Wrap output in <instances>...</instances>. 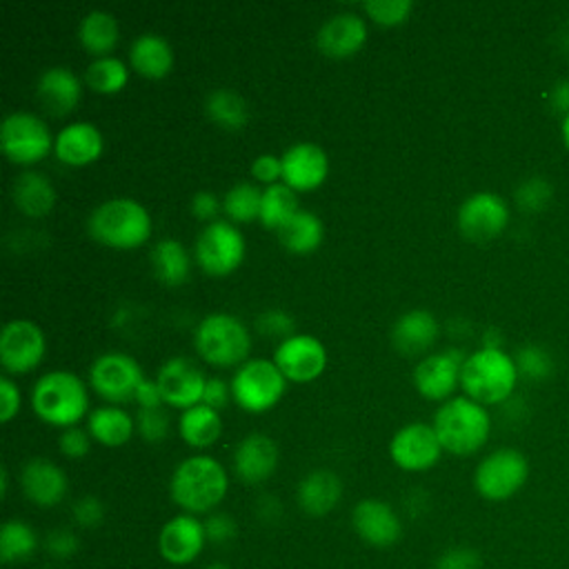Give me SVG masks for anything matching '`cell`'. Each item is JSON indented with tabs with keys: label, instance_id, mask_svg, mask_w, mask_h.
<instances>
[{
	"label": "cell",
	"instance_id": "6da1fadb",
	"mask_svg": "<svg viewBox=\"0 0 569 569\" xmlns=\"http://www.w3.org/2000/svg\"><path fill=\"white\" fill-rule=\"evenodd\" d=\"M229 489V476L220 460L207 453H196L176 465L169 478V496L182 513H209L216 509Z\"/></svg>",
	"mask_w": 569,
	"mask_h": 569
},
{
	"label": "cell",
	"instance_id": "7a4b0ae2",
	"mask_svg": "<svg viewBox=\"0 0 569 569\" xmlns=\"http://www.w3.org/2000/svg\"><path fill=\"white\" fill-rule=\"evenodd\" d=\"M518 378L520 373L513 356L500 347H480L467 353L460 369V387L465 396L485 407L509 400Z\"/></svg>",
	"mask_w": 569,
	"mask_h": 569
},
{
	"label": "cell",
	"instance_id": "3957f363",
	"mask_svg": "<svg viewBox=\"0 0 569 569\" xmlns=\"http://www.w3.org/2000/svg\"><path fill=\"white\" fill-rule=\"evenodd\" d=\"M431 425L442 449L453 456H471L480 451L491 433L487 407L469 396H453L445 400L436 409Z\"/></svg>",
	"mask_w": 569,
	"mask_h": 569
},
{
	"label": "cell",
	"instance_id": "277c9868",
	"mask_svg": "<svg viewBox=\"0 0 569 569\" xmlns=\"http://www.w3.org/2000/svg\"><path fill=\"white\" fill-rule=\"evenodd\" d=\"M87 231L100 244L113 249L140 247L151 233V216L142 202L129 196L107 198L87 218Z\"/></svg>",
	"mask_w": 569,
	"mask_h": 569
},
{
	"label": "cell",
	"instance_id": "5b68a950",
	"mask_svg": "<svg viewBox=\"0 0 569 569\" xmlns=\"http://www.w3.org/2000/svg\"><path fill=\"white\" fill-rule=\"evenodd\" d=\"M36 416L53 427H73L89 409V393L82 378L69 369H51L31 385Z\"/></svg>",
	"mask_w": 569,
	"mask_h": 569
},
{
	"label": "cell",
	"instance_id": "8992f818",
	"mask_svg": "<svg viewBox=\"0 0 569 569\" xmlns=\"http://www.w3.org/2000/svg\"><path fill=\"white\" fill-rule=\"evenodd\" d=\"M198 356L216 367H233L249 360L251 338L247 325L227 311H213L198 320L193 329Z\"/></svg>",
	"mask_w": 569,
	"mask_h": 569
},
{
	"label": "cell",
	"instance_id": "52a82bcc",
	"mask_svg": "<svg viewBox=\"0 0 569 569\" xmlns=\"http://www.w3.org/2000/svg\"><path fill=\"white\" fill-rule=\"evenodd\" d=\"M529 480V460L513 447H500L487 453L473 469V489L489 502L513 498Z\"/></svg>",
	"mask_w": 569,
	"mask_h": 569
},
{
	"label": "cell",
	"instance_id": "ba28073f",
	"mask_svg": "<svg viewBox=\"0 0 569 569\" xmlns=\"http://www.w3.org/2000/svg\"><path fill=\"white\" fill-rule=\"evenodd\" d=\"M287 391V378L267 358H249L231 376V398L249 413L271 409Z\"/></svg>",
	"mask_w": 569,
	"mask_h": 569
},
{
	"label": "cell",
	"instance_id": "9c48e42d",
	"mask_svg": "<svg viewBox=\"0 0 569 569\" xmlns=\"http://www.w3.org/2000/svg\"><path fill=\"white\" fill-rule=\"evenodd\" d=\"M53 140L49 124L31 111H11L0 124V147L18 164L42 160L53 149Z\"/></svg>",
	"mask_w": 569,
	"mask_h": 569
},
{
	"label": "cell",
	"instance_id": "30bf717a",
	"mask_svg": "<svg viewBox=\"0 0 569 569\" xmlns=\"http://www.w3.org/2000/svg\"><path fill=\"white\" fill-rule=\"evenodd\" d=\"M196 262L211 276H227L244 258V236L231 220L207 222L193 242Z\"/></svg>",
	"mask_w": 569,
	"mask_h": 569
},
{
	"label": "cell",
	"instance_id": "8fae6325",
	"mask_svg": "<svg viewBox=\"0 0 569 569\" xmlns=\"http://www.w3.org/2000/svg\"><path fill=\"white\" fill-rule=\"evenodd\" d=\"M144 380L138 360L124 351H104L89 367V382L98 396L111 402L133 400L136 389Z\"/></svg>",
	"mask_w": 569,
	"mask_h": 569
},
{
	"label": "cell",
	"instance_id": "7c38bea8",
	"mask_svg": "<svg viewBox=\"0 0 569 569\" xmlns=\"http://www.w3.org/2000/svg\"><path fill=\"white\" fill-rule=\"evenodd\" d=\"M458 231L476 242L498 238L509 224V207L496 191L469 193L456 211Z\"/></svg>",
	"mask_w": 569,
	"mask_h": 569
},
{
	"label": "cell",
	"instance_id": "4fadbf2b",
	"mask_svg": "<svg viewBox=\"0 0 569 569\" xmlns=\"http://www.w3.org/2000/svg\"><path fill=\"white\" fill-rule=\"evenodd\" d=\"M42 329L29 318H11L0 329V365L9 373L36 369L44 356Z\"/></svg>",
	"mask_w": 569,
	"mask_h": 569
},
{
	"label": "cell",
	"instance_id": "5bb4252c",
	"mask_svg": "<svg viewBox=\"0 0 569 569\" xmlns=\"http://www.w3.org/2000/svg\"><path fill=\"white\" fill-rule=\"evenodd\" d=\"M442 445L436 436L433 425L413 420L402 425L389 440V456L396 467L405 471H427L442 453Z\"/></svg>",
	"mask_w": 569,
	"mask_h": 569
},
{
	"label": "cell",
	"instance_id": "9a60e30c",
	"mask_svg": "<svg viewBox=\"0 0 569 569\" xmlns=\"http://www.w3.org/2000/svg\"><path fill=\"white\" fill-rule=\"evenodd\" d=\"M160 387L162 402L178 407V409H189L198 402H202L207 376L204 371L196 365V360L187 356H171L167 358L153 378Z\"/></svg>",
	"mask_w": 569,
	"mask_h": 569
},
{
	"label": "cell",
	"instance_id": "2e32d148",
	"mask_svg": "<svg viewBox=\"0 0 569 569\" xmlns=\"http://www.w3.org/2000/svg\"><path fill=\"white\" fill-rule=\"evenodd\" d=\"M273 362L287 380L309 382L325 371L327 349L311 333H291L276 345Z\"/></svg>",
	"mask_w": 569,
	"mask_h": 569
},
{
	"label": "cell",
	"instance_id": "e0dca14e",
	"mask_svg": "<svg viewBox=\"0 0 569 569\" xmlns=\"http://www.w3.org/2000/svg\"><path fill=\"white\" fill-rule=\"evenodd\" d=\"M467 353L460 349H445L429 353L413 367V387L427 400H449L460 385V369Z\"/></svg>",
	"mask_w": 569,
	"mask_h": 569
},
{
	"label": "cell",
	"instance_id": "ac0fdd59",
	"mask_svg": "<svg viewBox=\"0 0 569 569\" xmlns=\"http://www.w3.org/2000/svg\"><path fill=\"white\" fill-rule=\"evenodd\" d=\"M207 542L204 522L193 513H178L169 518L158 533V551L162 560L176 567L191 565Z\"/></svg>",
	"mask_w": 569,
	"mask_h": 569
},
{
	"label": "cell",
	"instance_id": "d6986e66",
	"mask_svg": "<svg viewBox=\"0 0 569 569\" xmlns=\"http://www.w3.org/2000/svg\"><path fill=\"white\" fill-rule=\"evenodd\" d=\"M282 182L289 184L293 191H309L325 182L329 173V158L327 151L311 142V140H298L289 144L282 153Z\"/></svg>",
	"mask_w": 569,
	"mask_h": 569
},
{
	"label": "cell",
	"instance_id": "ffe728a7",
	"mask_svg": "<svg viewBox=\"0 0 569 569\" xmlns=\"http://www.w3.org/2000/svg\"><path fill=\"white\" fill-rule=\"evenodd\" d=\"M351 525L360 540L378 549L396 545L402 536V522L396 509L378 498L360 500L351 509Z\"/></svg>",
	"mask_w": 569,
	"mask_h": 569
},
{
	"label": "cell",
	"instance_id": "44dd1931",
	"mask_svg": "<svg viewBox=\"0 0 569 569\" xmlns=\"http://www.w3.org/2000/svg\"><path fill=\"white\" fill-rule=\"evenodd\" d=\"M20 487L29 502L38 507H56L69 491L67 473L49 458H29L20 471Z\"/></svg>",
	"mask_w": 569,
	"mask_h": 569
},
{
	"label": "cell",
	"instance_id": "7402d4cb",
	"mask_svg": "<svg viewBox=\"0 0 569 569\" xmlns=\"http://www.w3.org/2000/svg\"><path fill=\"white\" fill-rule=\"evenodd\" d=\"M278 445L267 433H249L233 449V471L244 485H260L278 467Z\"/></svg>",
	"mask_w": 569,
	"mask_h": 569
},
{
	"label": "cell",
	"instance_id": "603a6c76",
	"mask_svg": "<svg viewBox=\"0 0 569 569\" xmlns=\"http://www.w3.org/2000/svg\"><path fill=\"white\" fill-rule=\"evenodd\" d=\"M367 40V22L356 11H338L329 16L318 33L316 44L322 53L331 58H347L356 53Z\"/></svg>",
	"mask_w": 569,
	"mask_h": 569
},
{
	"label": "cell",
	"instance_id": "cb8c5ba5",
	"mask_svg": "<svg viewBox=\"0 0 569 569\" xmlns=\"http://www.w3.org/2000/svg\"><path fill=\"white\" fill-rule=\"evenodd\" d=\"M82 93V82L73 69L53 64L40 71L36 80V100L51 116H64L76 109Z\"/></svg>",
	"mask_w": 569,
	"mask_h": 569
},
{
	"label": "cell",
	"instance_id": "d4e9b609",
	"mask_svg": "<svg viewBox=\"0 0 569 569\" xmlns=\"http://www.w3.org/2000/svg\"><path fill=\"white\" fill-rule=\"evenodd\" d=\"M104 140L100 129L89 120H73L64 124L53 140V153L60 162L82 167L102 153Z\"/></svg>",
	"mask_w": 569,
	"mask_h": 569
},
{
	"label": "cell",
	"instance_id": "484cf974",
	"mask_svg": "<svg viewBox=\"0 0 569 569\" xmlns=\"http://www.w3.org/2000/svg\"><path fill=\"white\" fill-rule=\"evenodd\" d=\"M438 320L427 309H409L400 313L389 331L391 345L402 356H416L427 351L438 338Z\"/></svg>",
	"mask_w": 569,
	"mask_h": 569
},
{
	"label": "cell",
	"instance_id": "4316f807",
	"mask_svg": "<svg viewBox=\"0 0 569 569\" xmlns=\"http://www.w3.org/2000/svg\"><path fill=\"white\" fill-rule=\"evenodd\" d=\"M342 498V480L329 469H313L296 487L298 507L313 518L327 516Z\"/></svg>",
	"mask_w": 569,
	"mask_h": 569
},
{
	"label": "cell",
	"instance_id": "83f0119b",
	"mask_svg": "<svg viewBox=\"0 0 569 569\" xmlns=\"http://www.w3.org/2000/svg\"><path fill=\"white\" fill-rule=\"evenodd\" d=\"M11 200L24 216L42 218L56 204V187L42 171L27 169L11 180Z\"/></svg>",
	"mask_w": 569,
	"mask_h": 569
},
{
	"label": "cell",
	"instance_id": "f1b7e54d",
	"mask_svg": "<svg viewBox=\"0 0 569 569\" xmlns=\"http://www.w3.org/2000/svg\"><path fill=\"white\" fill-rule=\"evenodd\" d=\"M129 62L144 78H164L173 67V49L164 36L144 31L131 40Z\"/></svg>",
	"mask_w": 569,
	"mask_h": 569
},
{
	"label": "cell",
	"instance_id": "f546056e",
	"mask_svg": "<svg viewBox=\"0 0 569 569\" xmlns=\"http://www.w3.org/2000/svg\"><path fill=\"white\" fill-rule=\"evenodd\" d=\"M87 431L104 447H120L133 436L136 420L118 405H102L89 411Z\"/></svg>",
	"mask_w": 569,
	"mask_h": 569
},
{
	"label": "cell",
	"instance_id": "4dcf8cb0",
	"mask_svg": "<svg viewBox=\"0 0 569 569\" xmlns=\"http://www.w3.org/2000/svg\"><path fill=\"white\" fill-rule=\"evenodd\" d=\"M149 264H151L156 280H160L162 284H169V287L182 284L191 271L189 251L176 238H162V240L153 242V247L149 251Z\"/></svg>",
	"mask_w": 569,
	"mask_h": 569
},
{
	"label": "cell",
	"instance_id": "1f68e13d",
	"mask_svg": "<svg viewBox=\"0 0 569 569\" xmlns=\"http://www.w3.org/2000/svg\"><path fill=\"white\" fill-rule=\"evenodd\" d=\"M178 431H180V438L193 447V449H207L211 447L220 433H222V418H220V411L204 405V402H198L189 409H184L178 418Z\"/></svg>",
	"mask_w": 569,
	"mask_h": 569
},
{
	"label": "cell",
	"instance_id": "d6a6232c",
	"mask_svg": "<svg viewBox=\"0 0 569 569\" xmlns=\"http://www.w3.org/2000/svg\"><path fill=\"white\" fill-rule=\"evenodd\" d=\"M276 236L287 251L311 253L313 249L320 247L325 238V224L313 211L300 209L276 231Z\"/></svg>",
	"mask_w": 569,
	"mask_h": 569
},
{
	"label": "cell",
	"instance_id": "836d02e7",
	"mask_svg": "<svg viewBox=\"0 0 569 569\" xmlns=\"http://www.w3.org/2000/svg\"><path fill=\"white\" fill-rule=\"evenodd\" d=\"M118 36H120L118 20L113 13H109L104 9H93V11L84 13L78 24L80 44L96 58L109 56V51L118 42Z\"/></svg>",
	"mask_w": 569,
	"mask_h": 569
},
{
	"label": "cell",
	"instance_id": "e575fe53",
	"mask_svg": "<svg viewBox=\"0 0 569 569\" xmlns=\"http://www.w3.org/2000/svg\"><path fill=\"white\" fill-rule=\"evenodd\" d=\"M204 113L218 127L236 131V129L247 124V120H249V104H247V100L238 91H233L229 87H218V89L207 93V98H204Z\"/></svg>",
	"mask_w": 569,
	"mask_h": 569
},
{
	"label": "cell",
	"instance_id": "d590c367",
	"mask_svg": "<svg viewBox=\"0 0 569 569\" xmlns=\"http://www.w3.org/2000/svg\"><path fill=\"white\" fill-rule=\"evenodd\" d=\"M38 545H40L38 533L24 520L11 518L0 529V558L7 565L29 560L36 553Z\"/></svg>",
	"mask_w": 569,
	"mask_h": 569
},
{
	"label": "cell",
	"instance_id": "8d00e7d4",
	"mask_svg": "<svg viewBox=\"0 0 569 569\" xmlns=\"http://www.w3.org/2000/svg\"><path fill=\"white\" fill-rule=\"evenodd\" d=\"M296 211H300L298 204V196L296 191L284 184V182H276L262 189V202H260V222L267 229L278 231Z\"/></svg>",
	"mask_w": 569,
	"mask_h": 569
},
{
	"label": "cell",
	"instance_id": "74e56055",
	"mask_svg": "<svg viewBox=\"0 0 569 569\" xmlns=\"http://www.w3.org/2000/svg\"><path fill=\"white\" fill-rule=\"evenodd\" d=\"M82 78L96 93H116L127 84L129 67L118 56H98L84 67Z\"/></svg>",
	"mask_w": 569,
	"mask_h": 569
},
{
	"label": "cell",
	"instance_id": "f35d334b",
	"mask_svg": "<svg viewBox=\"0 0 569 569\" xmlns=\"http://www.w3.org/2000/svg\"><path fill=\"white\" fill-rule=\"evenodd\" d=\"M260 202H262V189H258L247 180L231 184L222 193V211L231 222H249L260 218Z\"/></svg>",
	"mask_w": 569,
	"mask_h": 569
},
{
	"label": "cell",
	"instance_id": "ab89813d",
	"mask_svg": "<svg viewBox=\"0 0 569 569\" xmlns=\"http://www.w3.org/2000/svg\"><path fill=\"white\" fill-rule=\"evenodd\" d=\"M516 367L518 373L525 376L527 380H547L553 373V358L547 349L538 347V345H525L518 349L516 353Z\"/></svg>",
	"mask_w": 569,
	"mask_h": 569
},
{
	"label": "cell",
	"instance_id": "60d3db41",
	"mask_svg": "<svg viewBox=\"0 0 569 569\" xmlns=\"http://www.w3.org/2000/svg\"><path fill=\"white\" fill-rule=\"evenodd\" d=\"M551 196H553V189L542 176H531V178L522 180L513 193L518 209L527 211V213L545 211L547 204L551 202Z\"/></svg>",
	"mask_w": 569,
	"mask_h": 569
},
{
	"label": "cell",
	"instance_id": "b9f144b4",
	"mask_svg": "<svg viewBox=\"0 0 569 569\" xmlns=\"http://www.w3.org/2000/svg\"><path fill=\"white\" fill-rule=\"evenodd\" d=\"M365 13L378 24H400L413 9L411 0H367Z\"/></svg>",
	"mask_w": 569,
	"mask_h": 569
},
{
	"label": "cell",
	"instance_id": "7bdbcfd3",
	"mask_svg": "<svg viewBox=\"0 0 569 569\" xmlns=\"http://www.w3.org/2000/svg\"><path fill=\"white\" fill-rule=\"evenodd\" d=\"M136 431L140 433L142 440L147 442H160L167 438L169 433V416L162 407H156V409H138L136 411Z\"/></svg>",
	"mask_w": 569,
	"mask_h": 569
},
{
	"label": "cell",
	"instance_id": "ee69618b",
	"mask_svg": "<svg viewBox=\"0 0 569 569\" xmlns=\"http://www.w3.org/2000/svg\"><path fill=\"white\" fill-rule=\"evenodd\" d=\"M436 569H482V558L473 547L456 545L438 556Z\"/></svg>",
	"mask_w": 569,
	"mask_h": 569
},
{
	"label": "cell",
	"instance_id": "f6af8a7d",
	"mask_svg": "<svg viewBox=\"0 0 569 569\" xmlns=\"http://www.w3.org/2000/svg\"><path fill=\"white\" fill-rule=\"evenodd\" d=\"M256 327H258L260 333L271 336V338H280V340L296 333L293 331V318L282 309H267V311L258 313Z\"/></svg>",
	"mask_w": 569,
	"mask_h": 569
},
{
	"label": "cell",
	"instance_id": "bcb514c9",
	"mask_svg": "<svg viewBox=\"0 0 569 569\" xmlns=\"http://www.w3.org/2000/svg\"><path fill=\"white\" fill-rule=\"evenodd\" d=\"M73 520L84 529H96L104 520V502L98 496H80L71 507Z\"/></svg>",
	"mask_w": 569,
	"mask_h": 569
},
{
	"label": "cell",
	"instance_id": "7dc6e473",
	"mask_svg": "<svg viewBox=\"0 0 569 569\" xmlns=\"http://www.w3.org/2000/svg\"><path fill=\"white\" fill-rule=\"evenodd\" d=\"M58 447H60L62 456H67V458H73V460L84 458L91 449V433L78 425L64 427L58 438Z\"/></svg>",
	"mask_w": 569,
	"mask_h": 569
},
{
	"label": "cell",
	"instance_id": "c3c4849f",
	"mask_svg": "<svg viewBox=\"0 0 569 569\" xmlns=\"http://www.w3.org/2000/svg\"><path fill=\"white\" fill-rule=\"evenodd\" d=\"M80 547V540L78 536L71 531V529H53L47 533L44 538V549L49 556L58 558V560H67L71 558Z\"/></svg>",
	"mask_w": 569,
	"mask_h": 569
},
{
	"label": "cell",
	"instance_id": "681fc988",
	"mask_svg": "<svg viewBox=\"0 0 569 569\" xmlns=\"http://www.w3.org/2000/svg\"><path fill=\"white\" fill-rule=\"evenodd\" d=\"M251 176L260 182L276 184L282 182V160L276 153H258L251 162Z\"/></svg>",
	"mask_w": 569,
	"mask_h": 569
},
{
	"label": "cell",
	"instance_id": "f907efd6",
	"mask_svg": "<svg viewBox=\"0 0 569 569\" xmlns=\"http://www.w3.org/2000/svg\"><path fill=\"white\" fill-rule=\"evenodd\" d=\"M204 531H207V540L213 545H227L236 538V520L229 513H211L204 520Z\"/></svg>",
	"mask_w": 569,
	"mask_h": 569
},
{
	"label": "cell",
	"instance_id": "816d5d0a",
	"mask_svg": "<svg viewBox=\"0 0 569 569\" xmlns=\"http://www.w3.org/2000/svg\"><path fill=\"white\" fill-rule=\"evenodd\" d=\"M220 207H222V202H218V196L213 191H207V189L196 191L189 200V211L198 220H207V222L216 220V213H218Z\"/></svg>",
	"mask_w": 569,
	"mask_h": 569
},
{
	"label": "cell",
	"instance_id": "f5cc1de1",
	"mask_svg": "<svg viewBox=\"0 0 569 569\" xmlns=\"http://www.w3.org/2000/svg\"><path fill=\"white\" fill-rule=\"evenodd\" d=\"M20 411V389L18 385L4 373L0 378V420L9 422Z\"/></svg>",
	"mask_w": 569,
	"mask_h": 569
},
{
	"label": "cell",
	"instance_id": "db71d44e",
	"mask_svg": "<svg viewBox=\"0 0 569 569\" xmlns=\"http://www.w3.org/2000/svg\"><path fill=\"white\" fill-rule=\"evenodd\" d=\"M229 398H231V385H227L222 378H207L204 393H202L204 405L220 411L222 407H227Z\"/></svg>",
	"mask_w": 569,
	"mask_h": 569
},
{
	"label": "cell",
	"instance_id": "11a10c76",
	"mask_svg": "<svg viewBox=\"0 0 569 569\" xmlns=\"http://www.w3.org/2000/svg\"><path fill=\"white\" fill-rule=\"evenodd\" d=\"M133 400L138 402L140 409H156V407H162V393H160L158 382L144 378V380L140 382V387L136 389Z\"/></svg>",
	"mask_w": 569,
	"mask_h": 569
},
{
	"label": "cell",
	"instance_id": "9f6ffc18",
	"mask_svg": "<svg viewBox=\"0 0 569 569\" xmlns=\"http://www.w3.org/2000/svg\"><path fill=\"white\" fill-rule=\"evenodd\" d=\"M551 107L556 111H562V116L569 111V80H562L551 91Z\"/></svg>",
	"mask_w": 569,
	"mask_h": 569
},
{
	"label": "cell",
	"instance_id": "6f0895ef",
	"mask_svg": "<svg viewBox=\"0 0 569 569\" xmlns=\"http://www.w3.org/2000/svg\"><path fill=\"white\" fill-rule=\"evenodd\" d=\"M560 138H562L565 149L569 151V111L562 116V122H560Z\"/></svg>",
	"mask_w": 569,
	"mask_h": 569
},
{
	"label": "cell",
	"instance_id": "680465c9",
	"mask_svg": "<svg viewBox=\"0 0 569 569\" xmlns=\"http://www.w3.org/2000/svg\"><path fill=\"white\" fill-rule=\"evenodd\" d=\"M7 487H9V476H7V469L2 467L0 469V491H2V496H7Z\"/></svg>",
	"mask_w": 569,
	"mask_h": 569
},
{
	"label": "cell",
	"instance_id": "91938a15",
	"mask_svg": "<svg viewBox=\"0 0 569 569\" xmlns=\"http://www.w3.org/2000/svg\"><path fill=\"white\" fill-rule=\"evenodd\" d=\"M202 569H231V567L224 565V562H209V565H204Z\"/></svg>",
	"mask_w": 569,
	"mask_h": 569
}]
</instances>
